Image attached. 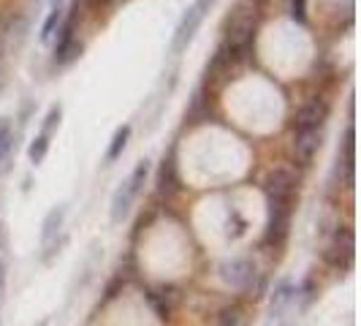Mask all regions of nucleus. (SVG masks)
<instances>
[{"label": "nucleus", "mask_w": 361, "mask_h": 326, "mask_svg": "<svg viewBox=\"0 0 361 326\" xmlns=\"http://www.w3.org/2000/svg\"><path fill=\"white\" fill-rule=\"evenodd\" d=\"M63 17H66V8H52V11H49V17H47L44 28H41V41H44V44H47V41H52L54 30H60Z\"/></svg>", "instance_id": "obj_13"}, {"label": "nucleus", "mask_w": 361, "mask_h": 326, "mask_svg": "<svg viewBox=\"0 0 361 326\" xmlns=\"http://www.w3.org/2000/svg\"><path fill=\"white\" fill-rule=\"evenodd\" d=\"M326 261L337 270H348L353 264V236L345 231L343 236L337 234V242L326 250Z\"/></svg>", "instance_id": "obj_7"}, {"label": "nucleus", "mask_w": 361, "mask_h": 326, "mask_svg": "<svg viewBox=\"0 0 361 326\" xmlns=\"http://www.w3.org/2000/svg\"><path fill=\"white\" fill-rule=\"evenodd\" d=\"M264 191H267L271 212L290 210V199H293V191H296V177L290 171H286V169H274V171L267 174Z\"/></svg>", "instance_id": "obj_2"}, {"label": "nucleus", "mask_w": 361, "mask_h": 326, "mask_svg": "<svg viewBox=\"0 0 361 326\" xmlns=\"http://www.w3.org/2000/svg\"><path fill=\"white\" fill-rule=\"evenodd\" d=\"M128 139H130V126H120L114 131V136H111V145H109V152H106V161H117L120 155H123V150L128 147Z\"/></svg>", "instance_id": "obj_11"}, {"label": "nucleus", "mask_w": 361, "mask_h": 326, "mask_svg": "<svg viewBox=\"0 0 361 326\" xmlns=\"http://www.w3.org/2000/svg\"><path fill=\"white\" fill-rule=\"evenodd\" d=\"M321 150V131H296L293 139V158L299 163H310Z\"/></svg>", "instance_id": "obj_6"}, {"label": "nucleus", "mask_w": 361, "mask_h": 326, "mask_svg": "<svg viewBox=\"0 0 361 326\" xmlns=\"http://www.w3.org/2000/svg\"><path fill=\"white\" fill-rule=\"evenodd\" d=\"M60 117H63V107L57 104V107L49 109V114H47V120H44V131H41V136H49L54 128L60 126Z\"/></svg>", "instance_id": "obj_17"}, {"label": "nucleus", "mask_w": 361, "mask_h": 326, "mask_svg": "<svg viewBox=\"0 0 361 326\" xmlns=\"http://www.w3.org/2000/svg\"><path fill=\"white\" fill-rule=\"evenodd\" d=\"M0 250H6V226L0 223Z\"/></svg>", "instance_id": "obj_20"}, {"label": "nucleus", "mask_w": 361, "mask_h": 326, "mask_svg": "<svg viewBox=\"0 0 361 326\" xmlns=\"http://www.w3.org/2000/svg\"><path fill=\"white\" fill-rule=\"evenodd\" d=\"M253 33H255V17L253 14H242L231 22V30L226 36L223 49L228 54V63H239L245 60L250 47H253Z\"/></svg>", "instance_id": "obj_1"}, {"label": "nucleus", "mask_w": 361, "mask_h": 326, "mask_svg": "<svg viewBox=\"0 0 361 326\" xmlns=\"http://www.w3.org/2000/svg\"><path fill=\"white\" fill-rule=\"evenodd\" d=\"M220 277L226 286L231 289H247L255 277V264L247 258H234V261H226L220 267Z\"/></svg>", "instance_id": "obj_4"}, {"label": "nucleus", "mask_w": 361, "mask_h": 326, "mask_svg": "<svg viewBox=\"0 0 361 326\" xmlns=\"http://www.w3.org/2000/svg\"><path fill=\"white\" fill-rule=\"evenodd\" d=\"M174 188H177V169H174V158H169V161H163L161 174H158V193L169 196V193H174Z\"/></svg>", "instance_id": "obj_10"}, {"label": "nucleus", "mask_w": 361, "mask_h": 326, "mask_svg": "<svg viewBox=\"0 0 361 326\" xmlns=\"http://www.w3.org/2000/svg\"><path fill=\"white\" fill-rule=\"evenodd\" d=\"M66 204H60V207H54L49 215L44 217V226H41V245H49L54 236L60 234V229H63V220H66Z\"/></svg>", "instance_id": "obj_9"}, {"label": "nucleus", "mask_w": 361, "mask_h": 326, "mask_svg": "<svg viewBox=\"0 0 361 326\" xmlns=\"http://www.w3.org/2000/svg\"><path fill=\"white\" fill-rule=\"evenodd\" d=\"M290 17L296 22H307V0H290Z\"/></svg>", "instance_id": "obj_18"}, {"label": "nucleus", "mask_w": 361, "mask_h": 326, "mask_svg": "<svg viewBox=\"0 0 361 326\" xmlns=\"http://www.w3.org/2000/svg\"><path fill=\"white\" fill-rule=\"evenodd\" d=\"M0 63H3V44H0Z\"/></svg>", "instance_id": "obj_23"}, {"label": "nucleus", "mask_w": 361, "mask_h": 326, "mask_svg": "<svg viewBox=\"0 0 361 326\" xmlns=\"http://www.w3.org/2000/svg\"><path fill=\"white\" fill-rule=\"evenodd\" d=\"M47 152H49V136H36V142L30 145L27 150V155H30V163H41L47 158Z\"/></svg>", "instance_id": "obj_16"}, {"label": "nucleus", "mask_w": 361, "mask_h": 326, "mask_svg": "<svg viewBox=\"0 0 361 326\" xmlns=\"http://www.w3.org/2000/svg\"><path fill=\"white\" fill-rule=\"evenodd\" d=\"M3 280H6V267H3V261H0V291H3Z\"/></svg>", "instance_id": "obj_21"}, {"label": "nucleus", "mask_w": 361, "mask_h": 326, "mask_svg": "<svg viewBox=\"0 0 361 326\" xmlns=\"http://www.w3.org/2000/svg\"><path fill=\"white\" fill-rule=\"evenodd\" d=\"M329 107L324 98H310L305 107L296 111V131H321Z\"/></svg>", "instance_id": "obj_5"}, {"label": "nucleus", "mask_w": 361, "mask_h": 326, "mask_svg": "<svg viewBox=\"0 0 361 326\" xmlns=\"http://www.w3.org/2000/svg\"><path fill=\"white\" fill-rule=\"evenodd\" d=\"M290 296H293V286L290 283H280L274 289V294H271V313H280L290 302Z\"/></svg>", "instance_id": "obj_15"}, {"label": "nucleus", "mask_w": 361, "mask_h": 326, "mask_svg": "<svg viewBox=\"0 0 361 326\" xmlns=\"http://www.w3.org/2000/svg\"><path fill=\"white\" fill-rule=\"evenodd\" d=\"M95 3H101V6H106V3H109V0H95Z\"/></svg>", "instance_id": "obj_22"}, {"label": "nucleus", "mask_w": 361, "mask_h": 326, "mask_svg": "<svg viewBox=\"0 0 361 326\" xmlns=\"http://www.w3.org/2000/svg\"><path fill=\"white\" fill-rule=\"evenodd\" d=\"M215 0H196L193 6H188V11L182 14L180 25H177V30H174V38H171V52L177 54L182 52L193 36H196V30L201 28V22L207 17V11H209V6H212Z\"/></svg>", "instance_id": "obj_3"}, {"label": "nucleus", "mask_w": 361, "mask_h": 326, "mask_svg": "<svg viewBox=\"0 0 361 326\" xmlns=\"http://www.w3.org/2000/svg\"><path fill=\"white\" fill-rule=\"evenodd\" d=\"M11 147H14V133H11V126L6 120H0V174L6 171L8 166V155H11Z\"/></svg>", "instance_id": "obj_12"}, {"label": "nucleus", "mask_w": 361, "mask_h": 326, "mask_svg": "<svg viewBox=\"0 0 361 326\" xmlns=\"http://www.w3.org/2000/svg\"><path fill=\"white\" fill-rule=\"evenodd\" d=\"M220 326H245V321H242V313L236 308L226 310L223 315H220Z\"/></svg>", "instance_id": "obj_19"}, {"label": "nucleus", "mask_w": 361, "mask_h": 326, "mask_svg": "<svg viewBox=\"0 0 361 326\" xmlns=\"http://www.w3.org/2000/svg\"><path fill=\"white\" fill-rule=\"evenodd\" d=\"M147 174H149V161H139L136 163V169H133V174L128 177V185H130V191H133L136 196H139V193H142V188H145Z\"/></svg>", "instance_id": "obj_14"}, {"label": "nucleus", "mask_w": 361, "mask_h": 326, "mask_svg": "<svg viewBox=\"0 0 361 326\" xmlns=\"http://www.w3.org/2000/svg\"><path fill=\"white\" fill-rule=\"evenodd\" d=\"M133 199H136V193L130 191V185H128V180H126L117 191H114V196H111V210H109V215H111L114 223H123V220H126L128 212H130Z\"/></svg>", "instance_id": "obj_8"}]
</instances>
